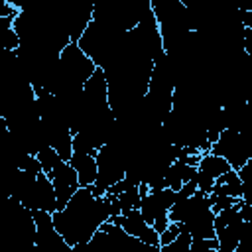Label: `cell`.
<instances>
[{
    "mask_svg": "<svg viewBox=\"0 0 252 252\" xmlns=\"http://www.w3.org/2000/svg\"><path fill=\"white\" fill-rule=\"evenodd\" d=\"M55 228L65 238L69 246L89 244L94 232L110 222V211L104 197H96L91 187H81L65 209L55 211L53 215Z\"/></svg>",
    "mask_w": 252,
    "mask_h": 252,
    "instance_id": "6da1fadb",
    "label": "cell"
},
{
    "mask_svg": "<svg viewBox=\"0 0 252 252\" xmlns=\"http://www.w3.org/2000/svg\"><path fill=\"white\" fill-rule=\"evenodd\" d=\"M175 199H177V191L169 187L159 191H148L142 197L140 215L148 224L154 226L158 234H161L169 226V209L175 205Z\"/></svg>",
    "mask_w": 252,
    "mask_h": 252,
    "instance_id": "7a4b0ae2",
    "label": "cell"
},
{
    "mask_svg": "<svg viewBox=\"0 0 252 252\" xmlns=\"http://www.w3.org/2000/svg\"><path fill=\"white\" fill-rule=\"evenodd\" d=\"M211 152L224 158L230 167L238 171L252 159V138L234 130H222L219 140L211 146Z\"/></svg>",
    "mask_w": 252,
    "mask_h": 252,
    "instance_id": "3957f363",
    "label": "cell"
},
{
    "mask_svg": "<svg viewBox=\"0 0 252 252\" xmlns=\"http://www.w3.org/2000/svg\"><path fill=\"white\" fill-rule=\"evenodd\" d=\"M33 220H35V246L41 252H71L73 246H69L55 228L51 213L35 211Z\"/></svg>",
    "mask_w": 252,
    "mask_h": 252,
    "instance_id": "277c9868",
    "label": "cell"
},
{
    "mask_svg": "<svg viewBox=\"0 0 252 252\" xmlns=\"http://www.w3.org/2000/svg\"><path fill=\"white\" fill-rule=\"evenodd\" d=\"M26 209H30L32 213L35 211H45V213H55L57 211V195H55V187L49 179L47 173H39L35 183L30 187V191L24 195V199L20 201Z\"/></svg>",
    "mask_w": 252,
    "mask_h": 252,
    "instance_id": "5b68a950",
    "label": "cell"
},
{
    "mask_svg": "<svg viewBox=\"0 0 252 252\" xmlns=\"http://www.w3.org/2000/svg\"><path fill=\"white\" fill-rule=\"evenodd\" d=\"M49 179L55 187V195H57V211L65 209L69 205V201L75 197V193L81 189L79 183V175L77 171L71 167L69 161L61 159L49 173Z\"/></svg>",
    "mask_w": 252,
    "mask_h": 252,
    "instance_id": "8992f818",
    "label": "cell"
},
{
    "mask_svg": "<svg viewBox=\"0 0 252 252\" xmlns=\"http://www.w3.org/2000/svg\"><path fill=\"white\" fill-rule=\"evenodd\" d=\"M110 222L118 224L120 228H124L130 236H134L136 240L144 242V244H152V246H159V234L154 230L152 224H148L140 211H128V213H122L114 219H110Z\"/></svg>",
    "mask_w": 252,
    "mask_h": 252,
    "instance_id": "52a82bcc",
    "label": "cell"
},
{
    "mask_svg": "<svg viewBox=\"0 0 252 252\" xmlns=\"http://www.w3.org/2000/svg\"><path fill=\"white\" fill-rule=\"evenodd\" d=\"M69 163H71V167L77 171L81 187H93V185H94L96 175H98L96 156L85 154V152H73Z\"/></svg>",
    "mask_w": 252,
    "mask_h": 252,
    "instance_id": "ba28073f",
    "label": "cell"
},
{
    "mask_svg": "<svg viewBox=\"0 0 252 252\" xmlns=\"http://www.w3.org/2000/svg\"><path fill=\"white\" fill-rule=\"evenodd\" d=\"M215 213L213 209H207L199 215H195L191 220L181 224L185 232H189L191 238H217V228H215Z\"/></svg>",
    "mask_w": 252,
    "mask_h": 252,
    "instance_id": "9c48e42d",
    "label": "cell"
},
{
    "mask_svg": "<svg viewBox=\"0 0 252 252\" xmlns=\"http://www.w3.org/2000/svg\"><path fill=\"white\" fill-rule=\"evenodd\" d=\"M215 197H234V199H242V179L238 175V171L230 169L228 173H224L222 177L217 179L213 193Z\"/></svg>",
    "mask_w": 252,
    "mask_h": 252,
    "instance_id": "30bf717a",
    "label": "cell"
},
{
    "mask_svg": "<svg viewBox=\"0 0 252 252\" xmlns=\"http://www.w3.org/2000/svg\"><path fill=\"white\" fill-rule=\"evenodd\" d=\"M197 169H199V173H205V175H209V177H213L217 181L219 177L228 173L232 167H230V163L224 158H220V156H217L213 152H207V154L201 156Z\"/></svg>",
    "mask_w": 252,
    "mask_h": 252,
    "instance_id": "8fae6325",
    "label": "cell"
},
{
    "mask_svg": "<svg viewBox=\"0 0 252 252\" xmlns=\"http://www.w3.org/2000/svg\"><path fill=\"white\" fill-rule=\"evenodd\" d=\"M116 197H118V201H120L122 213H128V211H140V205H142V193H140L138 185L128 187L126 191H122V193L116 195Z\"/></svg>",
    "mask_w": 252,
    "mask_h": 252,
    "instance_id": "7c38bea8",
    "label": "cell"
},
{
    "mask_svg": "<svg viewBox=\"0 0 252 252\" xmlns=\"http://www.w3.org/2000/svg\"><path fill=\"white\" fill-rule=\"evenodd\" d=\"M183 173H185V163L183 161H173L169 167H167V171H165V185L169 187V189H173V191H179L181 187H183Z\"/></svg>",
    "mask_w": 252,
    "mask_h": 252,
    "instance_id": "4fadbf2b",
    "label": "cell"
},
{
    "mask_svg": "<svg viewBox=\"0 0 252 252\" xmlns=\"http://www.w3.org/2000/svg\"><path fill=\"white\" fill-rule=\"evenodd\" d=\"M35 158L41 161L43 173H47V175H49V173H51V169H53V167H55V165L61 161V156H59V154H57V152H55V150H53L49 144H45V146H43V148L37 152V156H35Z\"/></svg>",
    "mask_w": 252,
    "mask_h": 252,
    "instance_id": "5bb4252c",
    "label": "cell"
},
{
    "mask_svg": "<svg viewBox=\"0 0 252 252\" xmlns=\"http://www.w3.org/2000/svg\"><path fill=\"white\" fill-rule=\"evenodd\" d=\"M191 236H189V232H185L183 228H181V232H179V236L171 242V244H167V246H161V252H191Z\"/></svg>",
    "mask_w": 252,
    "mask_h": 252,
    "instance_id": "9a60e30c",
    "label": "cell"
},
{
    "mask_svg": "<svg viewBox=\"0 0 252 252\" xmlns=\"http://www.w3.org/2000/svg\"><path fill=\"white\" fill-rule=\"evenodd\" d=\"M240 219V211H238V205H234L232 209H226V211H220L217 217H215V228L220 230L224 226H228L230 222L238 220Z\"/></svg>",
    "mask_w": 252,
    "mask_h": 252,
    "instance_id": "2e32d148",
    "label": "cell"
},
{
    "mask_svg": "<svg viewBox=\"0 0 252 252\" xmlns=\"http://www.w3.org/2000/svg\"><path fill=\"white\" fill-rule=\"evenodd\" d=\"M240 199H234V197H215L211 195V209L215 215H219L220 211H226V209H232L234 205H238Z\"/></svg>",
    "mask_w": 252,
    "mask_h": 252,
    "instance_id": "e0dca14e",
    "label": "cell"
},
{
    "mask_svg": "<svg viewBox=\"0 0 252 252\" xmlns=\"http://www.w3.org/2000/svg\"><path fill=\"white\" fill-rule=\"evenodd\" d=\"M179 232H181V226L175 224V222H169V226L159 234V246H167V244H171V242L179 236Z\"/></svg>",
    "mask_w": 252,
    "mask_h": 252,
    "instance_id": "ac0fdd59",
    "label": "cell"
},
{
    "mask_svg": "<svg viewBox=\"0 0 252 252\" xmlns=\"http://www.w3.org/2000/svg\"><path fill=\"white\" fill-rule=\"evenodd\" d=\"M238 211H240V219L252 224V205H248V203H244V201L240 199V201H238Z\"/></svg>",
    "mask_w": 252,
    "mask_h": 252,
    "instance_id": "d6986e66",
    "label": "cell"
},
{
    "mask_svg": "<svg viewBox=\"0 0 252 252\" xmlns=\"http://www.w3.org/2000/svg\"><path fill=\"white\" fill-rule=\"evenodd\" d=\"M234 252H252V234L244 236V238L238 242V246H236Z\"/></svg>",
    "mask_w": 252,
    "mask_h": 252,
    "instance_id": "ffe728a7",
    "label": "cell"
}]
</instances>
